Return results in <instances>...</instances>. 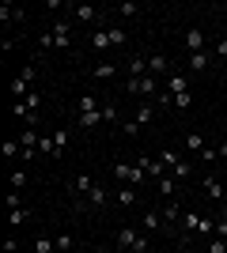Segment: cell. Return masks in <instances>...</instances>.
Wrapping results in <instances>:
<instances>
[{
  "label": "cell",
  "mask_w": 227,
  "mask_h": 253,
  "mask_svg": "<svg viewBox=\"0 0 227 253\" xmlns=\"http://www.w3.org/2000/svg\"><path fill=\"white\" fill-rule=\"evenodd\" d=\"M53 242H57V253H76V238L72 234H57Z\"/></svg>",
  "instance_id": "cell-27"
},
{
  "label": "cell",
  "mask_w": 227,
  "mask_h": 253,
  "mask_svg": "<svg viewBox=\"0 0 227 253\" xmlns=\"http://www.w3.org/2000/svg\"><path fill=\"white\" fill-rule=\"evenodd\" d=\"M159 84H155V76H140V80H125V95H155Z\"/></svg>",
  "instance_id": "cell-4"
},
{
  "label": "cell",
  "mask_w": 227,
  "mask_h": 253,
  "mask_svg": "<svg viewBox=\"0 0 227 253\" xmlns=\"http://www.w3.org/2000/svg\"><path fill=\"white\" fill-rule=\"evenodd\" d=\"M68 140H72V132H68V128H57V132H53V144H57V159H61V151L68 148Z\"/></svg>",
  "instance_id": "cell-29"
},
{
  "label": "cell",
  "mask_w": 227,
  "mask_h": 253,
  "mask_svg": "<svg viewBox=\"0 0 227 253\" xmlns=\"http://www.w3.org/2000/svg\"><path fill=\"white\" fill-rule=\"evenodd\" d=\"M53 45L57 49H68V42H72V27H68V19H61V23H53Z\"/></svg>",
  "instance_id": "cell-7"
},
{
  "label": "cell",
  "mask_w": 227,
  "mask_h": 253,
  "mask_svg": "<svg viewBox=\"0 0 227 253\" xmlns=\"http://www.w3.org/2000/svg\"><path fill=\"white\" fill-rule=\"evenodd\" d=\"M114 72H118V68H114L110 61H102V64H98V68H95L91 76H98V80H114Z\"/></svg>",
  "instance_id": "cell-33"
},
{
  "label": "cell",
  "mask_w": 227,
  "mask_h": 253,
  "mask_svg": "<svg viewBox=\"0 0 227 253\" xmlns=\"http://www.w3.org/2000/svg\"><path fill=\"white\" fill-rule=\"evenodd\" d=\"M114 178H118L121 185H144L148 174H144L136 163H114Z\"/></svg>",
  "instance_id": "cell-2"
},
{
  "label": "cell",
  "mask_w": 227,
  "mask_h": 253,
  "mask_svg": "<svg viewBox=\"0 0 227 253\" xmlns=\"http://www.w3.org/2000/svg\"><path fill=\"white\" fill-rule=\"evenodd\" d=\"M114 201H118L121 208H133V204L140 201V193H136V185H121V189L114 193Z\"/></svg>",
  "instance_id": "cell-12"
},
{
  "label": "cell",
  "mask_w": 227,
  "mask_h": 253,
  "mask_svg": "<svg viewBox=\"0 0 227 253\" xmlns=\"http://www.w3.org/2000/svg\"><path fill=\"white\" fill-rule=\"evenodd\" d=\"M91 49H95V53L114 49V45H110V31H106V27H95V34H91Z\"/></svg>",
  "instance_id": "cell-17"
},
{
  "label": "cell",
  "mask_w": 227,
  "mask_h": 253,
  "mask_svg": "<svg viewBox=\"0 0 227 253\" xmlns=\"http://www.w3.org/2000/svg\"><path fill=\"white\" fill-rule=\"evenodd\" d=\"M189 102H193V98H189V91H182V95H174L171 110H189Z\"/></svg>",
  "instance_id": "cell-35"
},
{
  "label": "cell",
  "mask_w": 227,
  "mask_h": 253,
  "mask_svg": "<svg viewBox=\"0 0 227 253\" xmlns=\"http://www.w3.org/2000/svg\"><path fill=\"white\" fill-rule=\"evenodd\" d=\"M159 72H171V61L163 53H148V76H159Z\"/></svg>",
  "instance_id": "cell-15"
},
{
  "label": "cell",
  "mask_w": 227,
  "mask_h": 253,
  "mask_svg": "<svg viewBox=\"0 0 227 253\" xmlns=\"http://www.w3.org/2000/svg\"><path fill=\"white\" fill-rule=\"evenodd\" d=\"M155 185H159V193H163V197H174V189H178V178H174V174H163V178L155 181Z\"/></svg>",
  "instance_id": "cell-20"
},
{
  "label": "cell",
  "mask_w": 227,
  "mask_h": 253,
  "mask_svg": "<svg viewBox=\"0 0 227 253\" xmlns=\"http://www.w3.org/2000/svg\"><path fill=\"white\" fill-rule=\"evenodd\" d=\"M140 227L144 231H167V223H163V211H144V219H140Z\"/></svg>",
  "instance_id": "cell-13"
},
{
  "label": "cell",
  "mask_w": 227,
  "mask_h": 253,
  "mask_svg": "<svg viewBox=\"0 0 227 253\" xmlns=\"http://www.w3.org/2000/svg\"><path fill=\"white\" fill-rule=\"evenodd\" d=\"M216 155H220V159L227 163V144H220V148H216Z\"/></svg>",
  "instance_id": "cell-42"
},
{
  "label": "cell",
  "mask_w": 227,
  "mask_h": 253,
  "mask_svg": "<svg viewBox=\"0 0 227 253\" xmlns=\"http://www.w3.org/2000/svg\"><path fill=\"white\" fill-rule=\"evenodd\" d=\"M140 76H148V57H133L129 61V80H140Z\"/></svg>",
  "instance_id": "cell-18"
},
{
  "label": "cell",
  "mask_w": 227,
  "mask_h": 253,
  "mask_svg": "<svg viewBox=\"0 0 227 253\" xmlns=\"http://www.w3.org/2000/svg\"><path fill=\"white\" fill-rule=\"evenodd\" d=\"M102 121H118V106H114V102L102 106Z\"/></svg>",
  "instance_id": "cell-38"
},
{
  "label": "cell",
  "mask_w": 227,
  "mask_h": 253,
  "mask_svg": "<svg viewBox=\"0 0 227 253\" xmlns=\"http://www.w3.org/2000/svg\"><path fill=\"white\" fill-rule=\"evenodd\" d=\"M34 211L31 208H8V223H27Z\"/></svg>",
  "instance_id": "cell-31"
},
{
  "label": "cell",
  "mask_w": 227,
  "mask_h": 253,
  "mask_svg": "<svg viewBox=\"0 0 227 253\" xmlns=\"http://www.w3.org/2000/svg\"><path fill=\"white\" fill-rule=\"evenodd\" d=\"M98 253H114V250H98Z\"/></svg>",
  "instance_id": "cell-44"
},
{
  "label": "cell",
  "mask_w": 227,
  "mask_h": 253,
  "mask_svg": "<svg viewBox=\"0 0 227 253\" xmlns=\"http://www.w3.org/2000/svg\"><path fill=\"white\" fill-rule=\"evenodd\" d=\"M151 117H155V106H151V102H140V110H136V117H133V121H136V125H148V121H151Z\"/></svg>",
  "instance_id": "cell-24"
},
{
  "label": "cell",
  "mask_w": 227,
  "mask_h": 253,
  "mask_svg": "<svg viewBox=\"0 0 227 253\" xmlns=\"http://www.w3.org/2000/svg\"><path fill=\"white\" fill-rule=\"evenodd\" d=\"M76 110H80V114H95V110H98V98H95V95H80Z\"/></svg>",
  "instance_id": "cell-26"
},
{
  "label": "cell",
  "mask_w": 227,
  "mask_h": 253,
  "mask_svg": "<svg viewBox=\"0 0 227 253\" xmlns=\"http://www.w3.org/2000/svg\"><path fill=\"white\" fill-rule=\"evenodd\" d=\"M216 57H220V61H227V38H224V42H216Z\"/></svg>",
  "instance_id": "cell-41"
},
{
  "label": "cell",
  "mask_w": 227,
  "mask_h": 253,
  "mask_svg": "<svg viewBox=\"0 0 227 253\" xmlns=\"http://www.w3.org/2000/svg\"><path fill=\"white\" fill-rule=\"evenodd\" d=\"M208 253H227V238H212V242H208Z\"/></svg>",
  "instance_id": "cell-37"
},
{
  "label": "cell",
  "mask_w": 227,
  "mask_h": 253,
  "mask_svg": "<svg viewBox=\"0 0 227 253\" xmlns=\"http://www.w3.org/2000/svg\"><path fill=\"white\" fill-rule=\"evenodd\" d=\"M208 64H212V57H208V53H189V68H193V72H205Z\"/></svg>",
  "instance_id": "cell-25"
},
{
  "label": "cell",
  "mask_w": 227,
  "mask_h": 253,
  "mask_svg": "<svg viewBox=\"0 0 227 253\" xmlns=\"http://www.w3.org/2000/svg\"><path fill=\"white\" fill-rule=\"evenodd\" d=\"M171 174H174L178 181H185L189 174H193V163H189V159H185V163H174V167H171Z\"/></svg>",
  "instance_id": "cell-28"
},
{
  "label": "cell",
  "mask_w": 227,
  "mask_h": 253,
  "mask_svg": "<svg viewBox=\"0 0 227 253\" xmlns=\"http://www.w3.org/2000/svg\"><path fill=\"white\" fill-rule=\"evenodd\" d=\"M118 15H129V19H133V15H140V8H136V4H121Z\"/></svg>",
  "instance_id": "cell-40"
},
{
  "label": "cell",
  "mask_w": 227,
  "mask_h": 253,
  "mask_svg": "<svg viewBox=\"0 0 227 253\" xmlns=\"http://www.w3.org/2000/svg\"><path fill=\"white\" fill-rule=\"evenodd\" d=\"M125 42V31H121V27H110V45H121Z\"/></svg>",
  "instance_id": "cell-39"
},
{
  "label": "cell",
  "mask_w": 227,
  "mask_h": 253,
  "mask_svg": "<svg viewBox=\"0 0 227 253\" xmlns=\"http://www.w3.org/2000/svg\"><path fill=\"white\" fill-rule=\"evenodd\" d=\"M182 91H189V80H185V76H178V72H171L167 76V95H182Z\"/></svg>",
  "instance_id": "cell-14"
},
{
  "label": "cell",
  "mask_w": 227,
  "mask_h": 253,
  "mask_svg": "<svg viewBox=\"0 0 227 253\" xmlns=\"http://www.w3.org/2000/svg\"><path fill=\"white\" fill-rule=\"evenodd\" d=\"M118 246H121V250H129V253H148L151 250L148 238H144L136 227H121V231H118Z\"/></svg>",
  "instance_id": "cell-1"
},
{
  "label": "cell",
  "mask_w": 227,
  "mask_h": 253,
  "mask_svg": "<svg viewBox=\"0 0 227 253\" xmlns=\"http://www.w3.org/2000/svg\"><path fill=\"white\" fill-rule=\"evenodd\" d=\"M185 49L189 53H205V31H185Z\"/></svg>",
  "instance_id": "cell-16"
},
{
  "label": "cell",
  "mask_w": 227,
  "mask_h": 253,
  "mask_svg": "<svg viewBox=\"0 0 227 253\" xmlns=\"http://www.w3.org/2000/svg\"><path fill=\"white\" fill-rule=\"evenodd\" d=\"M201 185H205V197H208V201H220V204L227 201V197H224V185H220V178L205 174V178H201Z\"/></svg>",
  "instance_id": "cell-10"
},
{
  "label": "cell",
  "mask_w": 227,
  "mask_h": 253,
  "mask_svg": "<svg viewBox=\"0 0 227 253\" xmlns=\"http://www.w3.org/2000/svg\"><path fill=\"white\" fill-rule=\"evenodd\" d=\"M224 219H227V201H224Z\"/></svg>",
  "instance_id": "cell-43"
},
{
  "label": "cell",
  "mask_w": 227,
  "mask_h": 253,
  "mask_svg": "<svg viewBox=\"0 0 227 253\" xmlns=\"http://www.w3.org/2000/svg\"><path fill=\"white\" fill-rule=\"evenodd\" d=\"M136 167H140L144 174H148V181H159V178H163V170H167V167L159 163V159H148V155H144V159H136Z\"/></svg>",
  "instance_id": "cell-9"
},
{
  "label": "cell",
  "mask_w": 227,
  "mask_h": 253,
  "mask_svg": "<svg viewBox=\"0 0 227 253\" xmlns=\"http://www.w3.org/2000/svg\"><path fill=\"white\" fill-rule=\"evenodd\" d=\"M185 148L193 151V155H201L208 144H205V136H201V132H185Z\"/></svg>",
  "instance_id": "cell-19"
},
{
  "label": "cell",
  "mask_w": 227,
  "mask_h": 253,
  "mask_svg": "<svg viewBox=\"0 0 227 253\" xmlns=\"http://www.w3.org/2000/svg\"><path fill=\"white\" fill-rule=\"evenodd\" d=\"M4 159H23V144L19 140H4Z\"/></svg>",
  "instance_id": "cell-30"
},
{
  "label": "cell",
  "mask_w": 227,
  "mask_h": 253,
  "mask_svg": "<svg viewBox=\"0 0 227 253\" xmlns=\"http://www.w3.org/2000/svg\"><path fill=\"white\" fill-rule=\"evenodd\" d=\"M38 151L49 159H57V144H53V132H42V140H38Z\"/></svg>",
  "instance_id": "cell-23"
},
{
  "label": "cell",
  "mask_w": 227,
  "mask_h": 253,
  "mask_svg": "<svg viewBox=\"0 0 227 253\" xmlns=\"http://www.w3.org/2000/svg\"><path fill=\"white\" fill-rule=\"evenodd\" d=\"M95 185H98V181L91 178V174H76V178L68 181V193H72V197H80V201H84V197H87V193H91V189H95Z\"/></svg>",
  "instance_id": "cell-5"
},
{
  "label": "cell",
  "mask_w": 227,
  "mask_h": 253,
  "mask_svg": "<svg viewBox=\"0 0 227 253\" xmlns=\"http://www.w3.org/2000/svg\"><path fill=\"white\" fill-rule=\"evenodd\" d=\"M34 64H27V68H19V76H15V80H11V98H15V102H23V98L31 95V84H34Z\"/></svg>",
  "instance_id": "cell-3"
},
{
  "label": "cell",
  "mask_w": 227,
  "mask_h": 253,
  "mask_svg": "<svg viewBox=\"0 0 227 253\" xmlns=\"http://www.w3.org/2000/svg\"><path fill=\"white\" fill-rule=\"evenodd\" d=\"M110 201H114V193H106V189H102V185H95V189L87 193V197H84V201H80V204H84V208H98V211H102V208H106Z\"/></svg>",
  "instance_id": "cell-6"
},
{
  "label": "cell",
  "mask_w": 227,
  "mask_h": 253,
  "mask_svg": "<svg viewBox=\"0 0 227 253\" xmlns=\"http://www.w3.org/2000/svg\"><path fill=\"white\" fill-rule=\"evenodd\" d=\"M182 215H185V211H182V204H178V201L167 204V208H163V223H167V231H174V227L182 223Z\"/></svg>",
  "instance_id": "cell-11"
},
{
  "label": "cell",
  "mask_w": 227,
  "mask_h": 253,
  "mask_svg": "<svg viewBox=\"0 0 227 253\" xmlns=\"http://www.w3.org/2000/svg\"><path fill=\"white\" fill-rule=\"evenodd\" d=\"M19 19H23V8H15V4L0 8V23H19Z\"/></svg>",
  "instance_id": "cell-21"
},
{
  "label": "cell",
  "mask_w": 227,
  "mask_h": 253,
  "mask_svg": "<svg viewBox=\"0 0 227 253\" xmlns=\"http://www.w3.org/2000/svg\"><path fill=\"white\" fill-rule=\"evenodd\" d=\"M159 163H163V167H174V163H182V159H178V151H171V148H167V151L159 155Z\"/></svg>",
  "instance_id": "cell-36"
},
{
  "label": "cell",
  "mask_w": 227,
  "mask_h": 253,
  "mask_svg": "<svg viewBox=\"0 0 227 253\" xmlns=\"http://www.w3.org/2000/svg\"><path fill=\"white\" fill-rule=\"evenodd\" d=\"M23 185H27V170H23V167H19V170H11V189L19 193V189H23Z\"/></svg>",
  "instance_id": "cell-34"
},
{
  "label": "cell",
  "mask_w": 227,
  "mask_h": 253,
  "mask_svg": "<svg viewBox=\"0 0 227 253\" xmlns=\"http://www.w3.org/2000/svg\"><path fill=\"white\" fill-rule=\"evenodd\" d=\"M34 253H57V242H53V238H45V234H42V238L34 242Z\"/></svg>",
  "instance_id": "cell-32"
},
{
  "label": "cell",
  "mask_w": 227,
  "mask_h": 253,
  "mask_svg": "<svg viewBox=\"0 0 227 253\" xmlns=\"http://www.w3.org/2000/svg\"><path fill=\"white\" fill-rule=\"evenodd\" d=\"M68 11H72V19H76V23H95V19H102V11H95L91 4H72Z\"/></svg>",
  "instance_id": "cell-8"
},
{
  "label": "cell",
  "mask_w": 227,
  "mask_h": 253,
  "mask_svg": "<svg viewBox=\"0 0 227 253\" xmlns=\"http://www.w3.org/2000/svg\"><path fill=\"white\" fill-rule=\"evenodd\" d=\"M98 121H102V110H95V114H80V117H76V128H95Z\"/></svg>",
  "instance_id": "cell-22"
}]
</instances>
